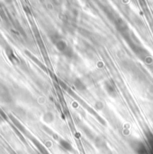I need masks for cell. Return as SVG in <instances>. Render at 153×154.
<instances>
[{
    "instance_id": "obj_1",
    "label": "cell",
    "mask_w": 153,
    "mask_h": 154,
    "mask_svg": "<svg viewBox=\"0 0 153 154\" xmlns=\"http://www.w3.org/2000/svg\"><path fill=\"white\" fill-rule=\"evenodd\" d=\"M56 47L57 49L61 51L62 53H64L65 56L69 57V58H72L74 55V52L72 51V49L68 45V43L64 41V40H57L56 42Z\"/></svg>"
},
{
    "instance_id": "obj_2",
    "label": "cell",
    "mask_w": 153,
    "mask_h": 154,
    "mask_svg": "<svg viewBox=\"0 0 153 154\" xmlns=\"http://www.w3.org/2000/svg\"><path fill=\"white\" fill-rule=\"evenodd\" d=\"M104 88L106 91V93L108 94V96H110L111 97H116V96H117V88H116V85L115 84V82L112 79H107V80L105 81Z\"/></svg>"
},
{
    "instance_id": "obj_3",
    "label": "cell",
    "mask_w": 153,
    "mask_h": 154,
    "mask_svg": "<svg viewBox=\"0 0 153 154\" xmlns=\"http://www.w3.org/2000/svg\"><path fill=\"white\" fill-rule=\"evenodd\" d=\"M114 20V23L115 24V27L117 28V30L122 33V34H129V27L127 25V23L124 22V19L116 16L115 17Z\"/></svg>"
},
{
    "instance_id": "obj_4",
    "label": "cell",
    "mask_w": 153,
    "mask_h": 154,
    "mask_svg": "<svg viewBox=\"0 0 153 154\" xmlns=\"http://www.w3.org/2000/svg\"><path fill=\"white\" fill-rule=\"evenodd\" d=\"M133 151L137 154H147V149L145 144L141 141H134L132 143Z\"/></svg>"
},
{
    "instance_id": "obj_5",
    "label": "cell",
    "mask_w": 153,
    "mask_h": 154,
    "mask_svg": "<svg viewBox=\"0 0 153 154\" xmlns=\"http://www.w3.org/2000/svg\"><path fill=\"white\" fill-rule=\"evenodd\" d=\"M94 143H95V145L96 147L100 150V151H103L106 148H108V145H107V142L106 140L103 137V136H96L95 137V140H94Z\"/></svg>"
},
{
    "instance_id": "obj_6",
    "label": "cell",
    "mask_w": 153,
    "mask_h": 154,
    "mask_svg": "<svg viewBox=\"0 0 153 154\" xmlns=\"http://www.w3.org/2000/svg\"><path fill=\"white\" fill-rule=\"evenodd\" d=\"M73 85H74L75 88H76L78 91H79V92H84V91H86L87 88L86 83H85L81 79H79V78H76V79H74Z\"/></svg>"
},
{
    "instance_id": "obj_7",
    "label": "cell",
    "mask_w": 153,
    "mask_h": 154,
    "mask_svg": "<svg viewBox=\"0 0 153 154\" xmlns=\"http://www.w3.org/2000/svg\"><path fill=\"white\" fill-rule=\"evenodd\" d=\"M89 38L91 39L92 42L95 43L97 46L102 45V43H103V41H102L103 40V37L100 34H98V33H91V35H90Z\"/></svg>"
},
{
    "instance_id": "obj_8",
    "label": "cell",
    "mask_w": 153,
    "mask_h": 154,
    "mask_svg": "<svg viewBox=\"0 0 153 154\" xmlns=\"http://www.w3.org/2000/svg\"><path fill=\"white\" fill-rule=\"evenodd\" d=\"M60 145H61L65 150H67V151H69V152L73 151L72 145H71L69 142H67V141L61 140V141H60Z\"/></svg>"
},
{
    "instance_id": "obj_9",
    "label": "cell",
    "mask_w": 153,
    "mask_h": 154,
    "mask_svg": "<svg viewBox=\"0 0 153 154\" xmlns=\"http://www.w3.org/2000/svg\"><path fill=\"white\" fill-rule=\"evenodd\" d=\"M95 107H96V110L101 111V110H103V109L105 108V104H104V102H102V101H96V102L95 103Z\"/></svg>"
}]
</instances>
